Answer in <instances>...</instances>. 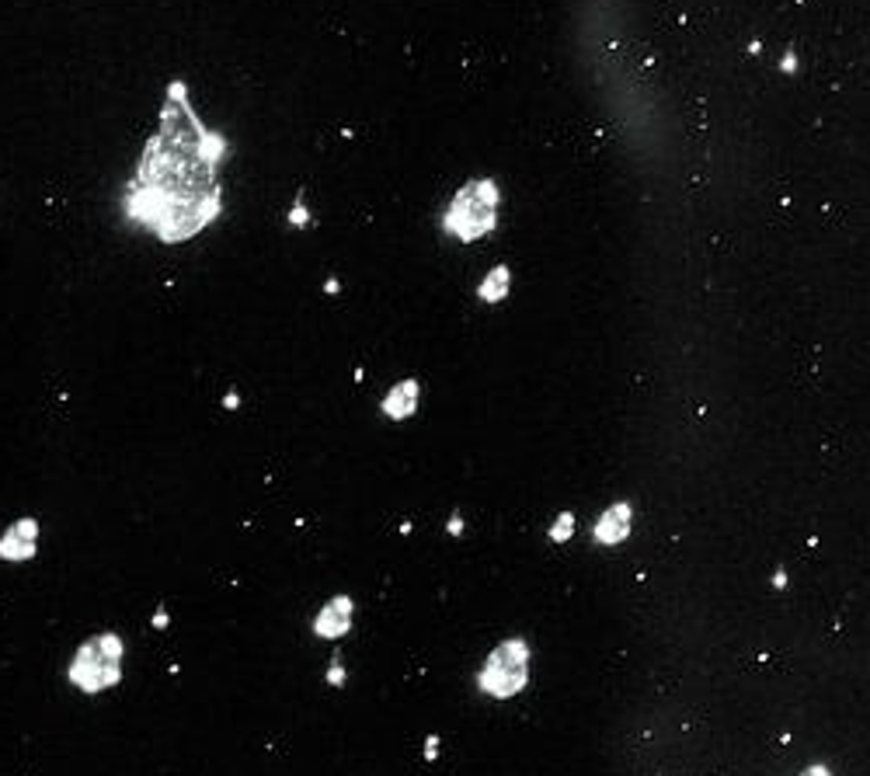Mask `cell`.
<instances>
[{"label":"cell","mask_w":870,"mask_h":776,"mask_svg":"<svg viewBox=\"0 0 870 776\" xmlns=\"http://www.w3.org/2000/svg\"><path fill=\"white\" fill-rule=\"evenodd\" d=\"M223 139L195 115L181 84H171L157 132L147 139L129 184V213L161 240L199 234L220 213Z\"/></svg>","instance_id":"6da1fadb"},{"label":"cell","mask_w":870,"mask_h":776,"mask_svg":"<svg viewBox=\"0 0 870 776\" xmlns=\"http://www.w3.org/2000/svg\"><path fill=\"white\" fill-rule=\"evenodd\" d=\"M122 679V641L116 634H101L84 641V648L73 655L70 665V682L84 693L108 689Z\"/></svg>","instance_id":"7a4b0ae2"},{"label":"cell","mask_w":870,"mask_h":776,"mask_svg":"<svg viewBox=\"0 0 870 776\" xmlns=\"http://www.w3.org/2000/svg\"><path fill=\"white\" fill-rule=\"evenodd\" d=\"M498 220V188L495 181H470L464 192L453 199L446 213V230L456 234L460 240L484 237Z\"/></svg>","instance_id":"3957f363"},{"label":"cell","mask_w":870,"mask_h":776,"mask_svg":"<svg viewBox=\"0 0 870 776\" xmlns=\"http://www.w3.org/2000/svg\"><path fill=\"white\" fill-rule=\"evenodd\" d=\"M526 675H529V644L519 641V637H512V641L498 644L487 655L480 675H477V686L484 693L505 700V696L519 693L522 686H526Z\"/></svg>","instance_id":"277c9868"},{"label":"cell","mask_w":870,"mask_h":776,"mask_svg":"<svg viewBox=\"0 0 870 776\" xmlns=\"http://www.w3.org/2000/svg\"><path fill=\"white\" fill-rule=\"evenodd\" d=\"M630 519H634V508L627 501H616L613 508L602 512V519L595 522V539L613 546V543H623L630 537Z\"/></svg>","instance_id":"5b68a950"},{"label":"cell","mask_w":870,"mask_h":776,"mask_svg":"<svg viewBox=\"0 0 870 776\" xmlns=\"http://www.w3.org/2000/svg\"><path fill=\"white\" fill-rule=\"evenodd\" d=\"M35 537H39V526L35 519H21L7 530V537L0 539V557L4 561H28L35 553Z\"/></svg>","instance_id":"8992f818"},{"label":"cell","mask_w":870,"mask_h":776,"mask_svg":"<svg viewBox=\"0 0 870 776\" xmlns=\"http://www.w3.org/2000/svg\"><path fill=\"white\" fill-rule=\"evenodd\" d=\"M348 627H352V599L348 596L331 599V602L317 613V623H313V630H317L321 637H342Z\"/></svg>","instance_id":"52a82bcc"},{"label":"cell","mask_w":870,"mask_h":776,"mask_svg":"<svg viewBox=\"0 0 870 776\" xmlns=\"http://www.w3.org/2000/svg\"><path fill=\"white\" fill-rule=\"evenodd\" d=\"M418 394H421V387L414 383V380H404V383H397L387 397H383V415L394 421H404L414 415V408H418Z\"/></svg>","instance_id":"ba28073f"},{"label":"cell","mask_w":870,"mask_h":776,"mask_svg":"<svg viewBox=\"0 0 870 776\" xmlns=\"http://www.w3.org/2000/svg\"><path fill=\"white\" fill-rule=\"evenodd\" d=\"M480 299H487V303H502L505 299V293H509V268L502 265V268H495L484 282H480Z\"/></svg>","instance_id":"9c48e42d"},{"label":"cell","mask_w":870,"mask_h":776,"mask_svg":"<svg viewBox=\"0 0 870 776\" xmlns=\"http://www.w3.org/2000/svg\"><path fill=\"white\" fill-rule=\"evenodd\" d=\"M571 533H575V515H571V512H561V519H557L554 530H550V539H554V543H564Z\"/></svg>","instance_id":"30bf717a"},{"label":"cell","mask_w":870,"mask_h":776,"mask_svg":"<svg viewBox=\"0 0 870 776\" xmlns=\"http://www.w3.org/2000/svg\"><path fill=\"white\" fill-rule=\"evenodd\" d=\"M328 682H335V686H342V682H345V668H342V661H338V658L331 661V672H328Z\"/></svg>","instance_id":"8fae6325"},{"label":"cell","mask_w":870,"mask_h":776,"mask_svg":"<svg viewBox=\"0 0 870 776\" xmlns=\"http://www.w3.org/2000/svg\"><path fill=\"white\" fill-rule=\"evenodd\" d=\"M460 533H464V519L453 515V519H449V537H460Z\"/></svg>","instance_id":"7c38bea8"},{"label":"cell","mask_w":870,"mask_h":776,"mask_svg":"<svg viewBox=\"0 0 870 776\" xmlns=\"http://www.w3.org/2000/svg\"><path fill=\"white\" fill-rule=\"evenodd\" d=\"M425 749H428V752H425V759H435V749H439V738H435V734H432V738H428V745H425Z\"/></svg>","instance_id":"4fadbf2b"},{"label":"cell","mask_w":870,"mask_h":776,"mask_svg":"<svg viewBox=\"0 0 870 776\" xmlns=\"http://www.w3.org/2000/svg\"><path fill=\"white\" fill-rule=\"evenodd\" d=\"M801 776H832V773H828V766H812V770H804Z\"/></svg>","instance_id":"5bb4252c"},{"label":"cell","mask_w":870,"mask_h":776,"mask_svg":"<svg viewBox=\"0 0 870 776\" xmlns=\"http://www.w3.org/2000/svg\"><path fill=\"white\" fill-rule=\"evenodd\" d=\"M164 623H168V613H164V609H157V616H154V627H157V630H161V627H164Z\"/></svg>","instance_id":"9a60e30c"},{"label":"cell","mask_w":870,"mask_h":776,"mask_svg":"<svg viewBox=\"0 0 870 776\" xmlns=\"http://www.w3.org/2000/svg\"><path fill=\"white\" fill-rule=\"evenodd\" d=\"M773 585H776V589H783V585H787V575H783V571H776V575H773Z\"/></svg>","instance_id":"2e32d148"}]
</instances>
